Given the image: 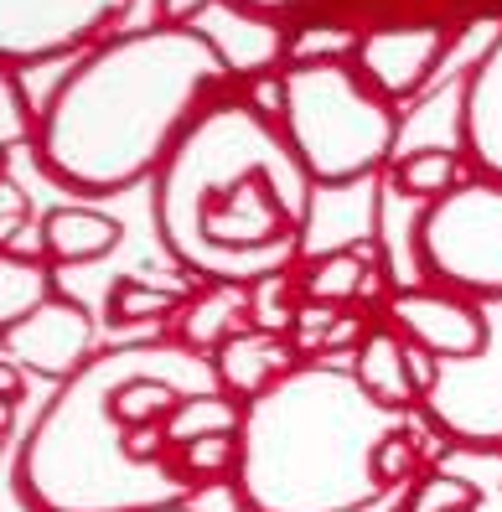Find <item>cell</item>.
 Segmentation results:
<instances>
[{
    "instance_id": "obj_1",
    "label": "cell",
    "mask_w": 502,
    "mask_h": 512,
    "mask_svg": "<svg viewBox=\"0 0 502 512\" xmlns=\"http://www.w3.org/2000/svg\"><path fill=\"white\" fill-rule=\"evenodd\" d=\"M311 192L280 125L213 99L156 171L151 218L197 285H259L306 259Z\"/></svg>"
},
{
    "instance_id": "obj_2",
    "label": "cell",
    "mask_w": 502,
    "mask_h": 512,
    "mask_svg": "<svg viewBox=\"0 0 502 512\" xmlns=\"http://www.w3.org/2000/svg\"><path fill=\"white\" fill-rule=\"evenodd\" d=\"M228 83L218 52L192 26H140L88 47L37 109V166L57 187L114 197L156 171Z\"/></svg>"
},
{
    "instance_id": "obj_3",
    "label": "cell",
    "mask_w": 502,
    "mask_h": 512,
    "mask_svg": "<svg viewBox=\"0 0 502 512\" xmlns=\"http://www.w3.org/2000/svg\"><path fill=\"white\" fill-rule=\"evenodd\" d=\"M409 414L378 409L347 363H301L244 409L233 492L244 512H363L373 445Z\"/></svg>"
},
{
    "instance_id": "obj_4",
    "label": "cell",
    "mask_w": 502,
    "mask_h": 512,
    "mask_svg": "<svg viewBox=\"0 0 502 512\" xmlns=\"http://www.w3.org/2000/svg\"><path fill=\"white\" fill-rule=\"evenodd\" d=\"M135 352L140 342L94 352V363L42 409L16 461V487L32 512H187L192 487L176 471L161 425L125 430L109 409Z\"/></svg>"
},
{
    "instance_id": "obj_5",
    "label": "cell",
    "mask_w": 502,
    "mask_h": 512,
    "mask_svg": "<svg viewBox=\"0 0 502 512\" xmlns=\"http://www.w3.org/2000/svg\"><path fill=\"white\" fill-rule=\"evenodd\" d=\"M399 125L394 104H383L352 63L285 68L280 135L311 187H358L383 176L399 156Z\"/></svg>"
},
{
    "instance_id": "obj_6",
    "label": "cell",
    "mask_w": 502,
    "mask_h": 512,
    "mask_svg": "<svg viewBox=\"0 0 502 512\" xmlns=\"http://www.w3.org/2000/svg\"><path fill=\"white\" fill-rule=\"evenodd\" d=\"M420 280L487 306L502 300V182L466 176L415 223Z\"/></svg>"
},
{
    "instance_id": "obj_7",
    "label": "cell",
    "mask_w": 502,
    "mask_h": 512,
    "mask_svg": "<svg viewBox=\"0 0 502 512\" xmlns=\"http://www.w3.org/2000/svg\"><path fill=\"white\" fill-rule=\"evenodd\" d=\"M130 0H0V63H52L78 47H99Z\"/></svg>"
},
{
    "instance_id": "obj_8",
    "label": "cell",
    "mask_w": 502,
    "mask_h": 512,
    "mask_svg": "<svg viewBox=\"0 0 502 512\" xmlns=\"http://www.w3.org/2000/svg\"><path fill=\"white\" fill-rule=\"evenodd\" d=\"M456 32L440 21H389L358 37L352 52V73H358L383 104H409L425 94V83L440 73V63L451 57Z\"/></svg>"
},
{
    "instance_id": "obj_9",
    "label": "cell",
    "mask_w": 502,
    "mask_h": 512,
    "mask_svg": "<svg viewBox=\"0 0 502 512\" xmlns=\"http://www.w3.org/2000/svg\"><path fill=\"white\" fill-rule=\"evenodd\" d=\"M389 326L409 347H420L440 363H477L492 347V326L487 311L466 295L435 290V285H399L389 295Z\"/></svg>"
},
{
    "instance_id": "obj_10",
    "label": "cell",
    "mask_w": 502,
    "mask_h": 512,
    "mask_svg": "<svg viewBox=\"0 0 502 512\" xmlns=\"http://www.w3.org/2000/svg\"><path fill=\"white\" fill-rule=\"evenodd\" d=\"M94 337L99 326L88 316V306H78L68 295H47L32 316H21L16 326L0 331V357L16 363L21 373L52 378L63 388L73 373L94 363Z\"/></svg>"
},
{
    "instance_id": "obj_11",
    "label": "cell",
    "mask_w": 502,
    "mask_h": 512,
    "mask_svg": "<svg viewBox=\"0 0 502 512\" xmlns=\"http://www.w3.org/2000/svg\"><path fill=\"white\" fill-rule=\"evenodd\" d=\"M192 32L218 52V63L228 68V78L254 83L264 73H280L285 68V26L270 16H254L233 0H213L208 11L192 21Z\"/></svg>"
},
{
    "instance_id": "obj_12",
    "label": "cell",
    "mask_w": 502,
    "mask_h": 512,
    "mask_svg": "<svg viewBox=\"0 0 502 512\" xmlns=\"http://www.w3.org/2000/svg\"><path fill=\"white\" fill-rule=\"evenodd\" d=\"M295 368H301V357H295L290 337H275V331H259V326L233 331V337L213 352V383L244 409L254 399H264Z\"/></svg>"
},
{
    "instance_id": "obj_13",
    "label": "cell",
    "mask_w": 502,
    "mask_h": 512,
    "mask_svg": "<svg viewBox=\"0 0 502 512\" xmlns=\"http://www.w3.org/2000/svg\"><path fill=\"white\" fill-rule=\"evenodd\" d=\"M461 150L477 161L482 176L502 182V37L461 83Z\"/></svg>"
},
{
    "instance_id": "obj_14",
    "label": "cell",
    "mask_w": 502,
    "mask_h": 512,
    "mask_svg": "<svg viewBox=\"0 0 502 512\" xmlns=\"http://www.w3.org/2000/svg\"><path fill=\"white\" fill-rule=\"evenodd\" d=\"M373 187H378V176H373V182H358V187H316L311 192L306 259L373 244V228H378V197H373Z\"/></svg>"
},
{
    "instance_id": "obj_15",
    "label": "cell",
    "mask_w": 502,
    "mask_h": 512,
    "mask_svg": "<svg viewBox=\"0 0 502 512\" xmlns=\"http://www.w3.org/2000/svg\"><path fill=\"white\" fill-rule=\"evenodd\" d=\"M352 378H358V388L389 414H415L420 404V388L415 378H409V342L399 337V331L389 321L368 326V337L358 342V352H352Z\"/></svg>"
},
{
    "instance_id": "obj_16",
    "label": "cell",
    "mask_w": 502,
    "mask_h": 512,
    "mask_svg": "<svg viewBox=\"0 0 502 512\" xmlns=\"http://www.w3.org/2000/svg\"><path fill=\"white\" fill-rule=\"evenodd\" d=\"M254 326L249 321V285H192L187 306L176 311V342L192 357H208L233 337V331Z\"/></svg>"
},
{
    "instance_id": "obj_17",
    "label": "cell",
    "mask_w": 502,
    "mask_h": 512,
    "mask_svg": "<svg viewBox=\"0 0 502 512\" xmlns=\"http://www.w3.org/2000/svg\"><path fill=\"white\" fill-rule=\"evenodd\" d=\"M42 233V259L47 264H94L109 249H120L125 223L99 213V207H52V213L37 223Z\"/></svg>"
},
{
    "instance_id": "obj_18",
    "label": "cell",
    "mask_w": 502,
    "mask_h": 512,
    "mask_svg": "<svg viewBox=\"0 0 502 512\" xmlns=\"http://www.w3.org/2000/svg\"><path fill=\"white\" fill-rule=\"evenodd\" d=\"M383 280L373 264V244L363 249H337V254H316L295 264V285H301V300H321V306H352L363 300L368 285Z\"/></svg>"
},
{
    "instance_id": "obj_19",
    "label": "cell",
    "mask_w": 502,
    "mask_h": 512,
    "mask_svg": "<svg viewBox=\"0 0 502 512\" xmlns=\"http://www.w3.org/2000/svg\"><path fill=\"white\" fill-rule=\"evenodd\" d=\"M389 176V192L409 197V202H440L446 192H456L466 176H461V150L451 145H415V150H399L394 166L383 171Z\"/></svg>"
},
{
    "instance_id": "obj_20",
    "label": "cell",
    "mask_w": 502,
    "mask_h": 512,
    "mask_svg": "<svg viewBox=\"0 0 502 512\" xmlns=\"http://www.w3.org/2000/svg\"><path fill=\"white\" fill-rule=\"evenodd\" d=\"M482 497H487L482 481L446 456V461L425 466L415 481H409V492L394 512H477Z\"/></svg>"
},
{
    "instance_id": "obj_21",
    "label": "cell",
    "mask_w": 502,
    "mask_h": 512,
    "mask_svg": "<svg viewBox=\"0 0 502 512\" xmlns=\"http://www.w3.org/2000/svg\"><path fill=\"white\" fill-rule=\"evenodd\" d=\"M239 425H244V404H233L223 388H202V394H187L166 414L161 435L171 450H182L202 435H239Z\"/></svg>"
},
{
    "instance_id": "obj_22",
    "label": "cell",
    "mask_w": 502,
    "mask_h": 512,
    "mask_svg": "<svg viewBox=\"0 0 502 512\" xmlns=\"http://www.w3.org/2000/svg\"><path fill=\"white\" fill-rule=\"evenodd\" d=\"M187 285H151L140 275H125L109 285V300H104V316L109 326H145V321H176V311L187 306Z\"/></svg>"
},
{
    "instance_id": "obj_23",
    "label": "cell",
    "mask_w": 502,
    "mask_h": 512,
    "mask_svg": "<svg viewBox=\"0 0 502 512\" xmlns=\"http://www.w3.org/2000/svg\"><path fill=\"white\" fill-rule=\"evenodd\" d=\"M52 290V264L47 259H21V254H0V331L16 326L21 316H32Z\"/></svg>"
},
{
    "instance_id": "obj_24",
    "label": "cell",
    "mask_w": 502,
    "mask_h": 512,
    "mask_svg": "<svg viewBox=\"0 0 502 512\" xmlns=\"http://www.w3.org/2000/svg\"><path fill=\"white\" fill-rule=\"evenodd\" d=\"M171 461L187 476L192 492L213 487V481H233V471H239V435H202L182 450H171Z\"/></svg>"
},
{
    "instance_id": "obj_25",
    "label": "cell",
    "mask_w": 502,
    "mask_h": 512,
    "mask_svg": "<svg viewBox=\"0 0 502 512\" xmlns=\"http://www.w3.org/2000/svg\"><path fill=\"white\" fill-rule=\"evenodd\" d=\"M363 32H347L337 21H311L285 37V68H311V63H352Z\"/></svg>"
},
{
    "instance_id": "obj_26",
    "label": "cell",
    "mask_w": 502,
    "mask_h": 512,
    "mask_svg": "<svg viewBox=\"0 0 502 512\" xmlns=\"http://www.w3.org/2000/svg\"><path fill=\"white\" fill-rule=\"evenodd\" d=\"M425 471V456H420V440H415V425H404L399 430H389L378 445H373V487L389 497V492H399V487H409Z\"/></svg>"
},
{
    "instance_id": "obj_27",
    "label": "cell",
    "mask_w": 502,
    "mask_h": 512,
    "mask_svg": "<svg viewBox=\"0 0 502 512\" xmlns=\"http://www.w3.org/2000/svg\"><path fill=\"white\" fill-rule=\"evenodd\" d=\"M301 311V285H295V269L285 275H270L249 285V321L259 331H275V337H290V321Z\"/></svg>"
},
{
    "instance_id": "obj_28",
    "label": "cell",
    "mask_w": 502,
    "mask_h": 512,
    "mask_svg": "<svg viewBox=\"0 0 502 512\" xmlns=\"http://www.w3.org/2000/svg\"><path fill=\"white\" fill-rule=\"evenodd\" d=\"M32 140H37V104L26 99L16 68L0 63V150H16Z\"/></svg>"
},
{
    "instance_id": "obj_29",
    "label": "cell",
    "mask_w": 502,
    "mask_h": 512,
    "mask_svg": "<svg viewBox=\"0 0 502 512\" xmlns=\"http://www.w3.org/2000/svg\"><path fill=\"white\" fill-rule=\"evenodd\" d=\"M342 321V306H321V300H301V311L290 321V347L301 363H321V352H327L332 331Z\"/></svg>"
},
{
    "instance_id": "obj_30",
    "label": "cell",
    "mask_w": 502,
    "mask_h": 512,
    "mask_svg": "<svg viewBox=\"0 0 502 512\" xmlns=\"http://www.w3.org/2000/svg\"><path fill=\"white\" fill-rule=\"evenodd\" d=\"M26 228H32V197L21 192V182L0 176V254H6Z\"/></svg>"
},
{
    "instance_id": "obj_31",
    "label": "cell",
    "mask_w": 502,
    "mask_h": 512,
    "mask_svg": "<svg viewBox=\"0 0 502 512\" xmlns=\"http://www.w3.org/2000/svg\"><path fill=\"white\" fill-rule=\"evenodd\" d=\"M213 0H156V21L161 26H192Z\"/></svg>"
},
{
    "instance_id": "obj_32",
    "label": "cell",
    "mask_w": 502,
    "mask_h": 512,
    "mask_svg": "<svg viewBox=\"0 0 502 512\" xmlns=\"http://www.w3.org/2000/svg\"><path fill=\"white\" fill-rule=\"evenodd\" d=\"M26 394V383H21V368L16 363H6V357H0V399L6 404H16Z\"/></svg>"
},
{
    "instance_id": "obj_33",
    "label": "cell",
    "mask_w": 502,
    "mask_h": 512,
    "mask_svg": "<svg viewBox=\"0 0 502 512\" xmlns=\"http://www.w3.org/2000/svg\"><path fill=\"white\" fill-rule=\"evenodd\" d=\"M233 6H244V11H254V16H280V11H290L295 6V0H233Z\"/></svg>"
},
{
    "instance_id": "obj_34",
    "label": "cell",
    "mask_w": 502,
    "mask_h": 512,
    "mask_svg": "<svg viewBox=\"0 0 502 512\" xmlns=\"http://www.w3.org/2000/svg\"><path fill=\"white\" fill-rule=\"evenodd\" d=\"M477 512H502V476L487 487V497H482V507H477Z\"/></svg>"
},
{
    "instance_id": "obj_35",
    "label": "cell",
    "mask_w": 502,
    "mask_h": 512,
    "mask_svg": "<svg viewBox=\"0 0 502 512\" xmlns=\"http://www.w3.org/2000/svg\"><path fill=\"white\" fill-rule=\"evenodd\" d=\"M11 414H16V404H6V399H0V435L11 430Z\"/></svg>"
},
{
    "instance_id": "obj_36",
    "label": "cell",
    "mask_w": 502,
    "mask_h": 512,
    "mask_svg": "<svg viewBox=\"0 0 502 512\" xmlns=\"http://www.w3.org/2000/svg\"><path fill=\"white\" fill-rule=\"evenodd\" d=\"M0 176H6V150H0Z\"/></svg>"
}]
</instances>
